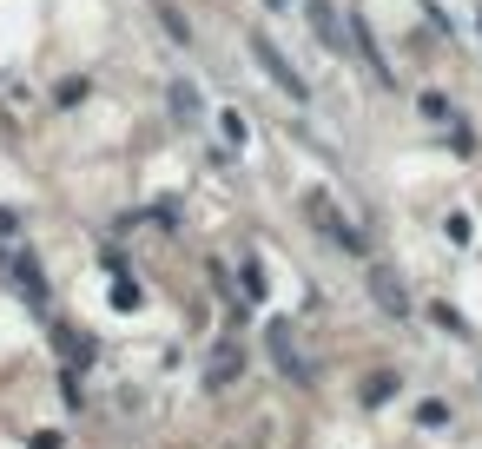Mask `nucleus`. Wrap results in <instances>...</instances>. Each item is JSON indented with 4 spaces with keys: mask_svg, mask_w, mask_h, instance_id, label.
I'll use <instances>...</instances> for the list:
<instances>
[{
    "mask_svg": "<svg viewBox=\"0 0 482 449\" xmlns=\"http://www.w3.org/2000/svg\"><path fill=\"white\" fill-rule=\"evenodd\" d=\"M370 291L384 297V304L396 311V318H403V291H396V278H390V271H370Z\"/></svg>",
    "mask_w": 482,
    "mask_h": 449,
    "instance_id": "2",
    "label": "nucleus"
},
{
    "mask_svg": "<svg viewBox=\"0 0 482 449\" xmlns=\"http://www.w3.org/2000/svg\"><path fill=\"white\" fill-rule=\"evenodd\" d=\"M258 60H264V73H271V79H278V87H285L291 99H304V93H311L304 79H297L291 66H285V54H271V46H264V40H258Z\"/></svg>",
    "mask_w": 482,
    "mask_h": 449,
    "instance_id": "1",
    "label": "nucleus"
}]
</instances>
